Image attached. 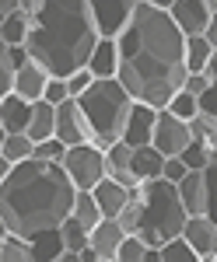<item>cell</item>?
Returning a JSON list of instances; mask_svg holds the SVG:
<instances>
[{
    "label": "cell",
    "instance_id": "46",
    "mask_svg": "<svg viewBox=\"0 0 217 262\" xmlns=\"http://www.w3.org/2000/svg\"><path fill=\"white\" fill-rule=\"evenodd\" d=\"M147 4H154V7H161V11H172L175 0H147Z\"/></svg>",
    "mask_w": 217,
    "mask_h": 262
},
{
    "label": "cell",
    "instance_id": "4",
    "mask_svg": "<svg viewBox=\"0 0 217 262\" xmlns=\"http://www.w3.org/2000/svg\"><path fill=\"white\" fill-rule=\"evenodd\" d=\"M77 101L84 108V116H88V122H91V129H95V143L102 150H109L112 143L123 140V129L130 122V112H133L137 98L119 84V77H95V84Z\"/></svg>",
    "mask_w": 217,
    "mask_h": 262
},
{
    "label": "cell",
    "instance_id": "8",
    "mask_svg": "<svg viewBox=\"0 0 217 262\" xmlns=\"http://www.w3.org/2000/svg\"><path fill=\"white\" fill-rule=\"evenodd\" d=\"M56 137L67 147H77V143H95V129L84 116L77 98H67L63 105H56Z\"/></svg>",
    "mask_w": 217,
    "mask_h": 262
},
{
    "label": "cell",
    "instance_id": "13",
    "mask_svg": "<svg viewBox=\"0 0 217 262\" xmlns=\"http://www.w3.org/2000/svg\"><path fill=\"white\" fill-rule=\"evenodd\" d=\"M123 238H126L123 224L116 217H102L91 227V248L98 252V262H116V252H119V245H123Z\"/></svg>",
    "mask_w": 217,
    "mask_h": 262
},
{
    "label": "cell",
    "instance_id": "24",
    "mask_svg": "<svg viewBox=\"0 0 217 262\" xmlns=\"http://www.w3.org/2000/svg\"><path fill=\"white\" fill-rule=\"evenodd\" d=\"M0 158H7L11 164L28 161V158H35V140H32L28 133H4V140H0Z\"/></svg>",
    "mask_w": 217,
    "mask_h": 262
},
{
    "label": "cell",
    "instance_id": "41",
    "mask_svg": "<svg viewBox=\"0 0 217 262\" xmlns=\"http://www.w3.org/2000/svg\"><path fill=\"white\" fill-rule=\"evenodd\" d=\"M207 88H210V77H207V74H189V77H186V91H193L196 98L207 91Z\"/></svg>",
    "mask_w": 217,
    "mask_h": 262
},
{
    "label": "cell",
    "instance_id": "9",
    "mask_svg": "<svg viewBox=\"0 0 217 262\" xmlns=\"http://www.w3.org/2000/svg\"><path fill=\"white\" fill-rule=\"evenodd\" d=\"M154 147H158L165 158H179L189 143H193V126L186 119H179L172 116L168 108H161L158 112V126H154Z\"/></svg>",
    "mask_w": 217,
    "mask_h": 262
},
{
    "label": "cell",
    "instance_id": "14",
    "mask_svg": "<svg viewBox=\"0 0 217 262\" xmlns=\"http://www.w3.org/2000/svg\"><path fill=\"white\" fill-rule=\"evenodd\" d=\"M105 168H109V179L123 182V185H130V189H137L140 179H137V168H133V147L126 140L112 143L109 150H105Z\"/></svg>",
    "mask_w": 217,
    "mask_h": 262
},
{
    "label": "cell",
    "instance_id": "20",
    "mask_svg": "<svg viewBox=\"0 0 217 262\" xmlns=\"http://www.w3.org/2000/svg\"><path fill=\"white\" fill-rule=\"evenodd\" d=\"M165 154H161L154 143H144V147H133V168H137L140 185L151 179H165Z\"/></svg>",
    "mask_w": 217,
    "mask_h": 262
},
{
    "label": "cell",
    "instance_id": "35",
    "mask_svg": "<svg viewBox=\"0 0 217 262\" xmlns=\"http://www.w3.org/2000/svg\"><path fill=\"white\" fill-rule=\"evenodd\" d=\"M67 150H70V147L60 140V137H49V140H39V143H35V158H42V161H60V164H63Z\"/></svg>",
    "mask_w": 217,
    "mask_h": 262
},
{
    "label": "cell",
    "instance_id": "34",
    "mask_svg": "<svg viewBox=\"0 0 217 262\" xmlns=\"http://www.w3.org/2000/svg\"><path fill=\"white\" fill-rule=\"evenodd\" d=\"M182 161L189 164V168H207V164L214 161V147H207V143H200V140H193L182 154H179Z\"/></svg>",
    "mask_w": 217,
    "mask_h": 262
},
{
    "label": "cell",
    "instance_id": "44",
    "mask_svg": "<svg viewBox=\"0 0 217 262\" xmlns=\"http://www.w3.org/2000/svg\"><path fill=\"white\" fill-rule=\"evenodd\" d=\"M203 74H207L210 81H217V49L210 53V60H207V70H203Z\"/></svg>",
    "mask_w": 217,
    "mask_h": 262
},
{
    "label": "cell",
    "instance_id": "1",
    "mask_svg": "<svg viewBox=\"0 0 217 262\" xmlns=\"http://www.w3.org/2000/svg\"><path fill=\"white\" fill-rule=\"evenodd\" d=\"M119 84L144 105L168 108L186 88V32L168 11L140 0L133 21L119 35Z\"/></svg>",
    "mask_w": 217,
    "mask_h": 262
},
{
    "label": "cell",
    "instance_id": "37",
    "mask_svg": "<svg viewBox=\"0 0 217 262\" xmlns=\"http://www.w3.org/2000/svg\"><path fill=\"white\" fill-rule=\"evenodd\" d=\"M95 84V74L88 70V67H81V70H74L70 77H67V88H70V98H81L88 88Z\"/></svg>",
    "mask_w": 217,
    "mask_h": 262
},
{
    "label": "cell",
    "instance_id": "39",
    "mask_svg": "<svg viewBox=\"0 0 217 262\" xmlns=\"http://www.w3.org/2000/svg\"><path fill=\"white\" fill-rule=\"evenodd\" d=\"M189 171H193V168L182 161V158H168V161H165V179H168V182H175V185H179L182 179H186Z\"/></svg>",
    "mask_w": 217,
    "mask_h": 262
},
{
    "label": "cell",
    "instance_id": "18",
    "mask_svg": "<svg viewBox=\"0 0 217 262\" xmlns=\"http://www.w3.org/2000/svg\"><path fill=\"white\" fill-rule=\"evenodd\" d=\"M179 192H182V203H186L189 217L207 213V175H203V168H193L186 179L179 182Z\"/></svg>",
    "mask_w": 217,
    "mask_h": 262
},
{
    "label": "cell",
    "instance_id": "2",
    "mask_svg": "<svg viewBox=\"0 0 217 262\" xmlns=\"http://www.w3.org/2000/svg\"><path fill=\"white\" fill-rule=\"evenodd\" d=\"M74 196L77 185L70 182L60 161H42V158L18 161L0 179V224L11 234L32 238L67 221L74 210Z\"/></svg>",
    "mask_w": 217,
    "mask_h": 262
},
{
    "label": "cell",
    "instance_id": "15",
    "mask_svg": "<svg viewBox=\"0 0 217 262\" xmlns=\"http://www.w3.org/2000/svg\"><path fill=\"white\" fill-rule=\"evenodd\" d=\"M28 122H32V101L21 98V95H4L0 98V129L4 133H28Z\"/></svg>",
    "mask_w": 217,
    "mask_h": 262
},
{
    "label": "cell",
    "instance_id": "23",
    "mask_svg": "<svg viewBox=\"0 0 217 262\" xmlns=\"http://www.w3.org/2000/svg\"><path fill=\"white\" fill-rule=\"evenodd\" d=\"M32 28H35V18H32L28 11H18V14H11V18H0V42H7V46H25L28 35H32Z\"/></svg>",
    "mask_w": 217,
    "mask_h": 262
},
{
    "label": "cell",
    "instance_id": "16",
    "mask_svg": "<svg viewBox=\"0 0 217 262\" xmlns=\"http://www.w3.org/2000/svg\"><path fill=\"white\" fill-rule=\"evenodd\" d=\"M49 77H53V74H49L42 63L28 60L18 70V77H14V95H21V98H28V101H42L46 98V84H49Z\"/></svg>",
    "mask_w": 217,
    "mask_h": 262
},
{
    "label": "cell",
    "instance_id": "22",
    "mask_svg": "<svg viewBox=\"0 0 217 262\" xmlns=\"http://www.w3.org/2000/svg\"><path fill=\"white\" fill-rule=\"evenodd\" d=\"M28 137L39 143L56 137V105L53 101H32V122H28Z\"/></svg>",
    "mask_w": 217,
    "mask_h": 262
},
{
    "label": "cell",
    "instance_id": "36",
    "mask_svg": "<svg viewBox=\"0 0 217 262\" xmlns=\"http://www.w3.org/2000/svg\"><path fill=\"white\" fill-rule=\"evenodd\" d=\"M203 175H207V217L217 224V158L203 168Z\"/></svg>",
    "mask_w": 217,
    "mask_h": 262
},
{
    "label": "cell",
    "instance_id": "5",
    "mask_svg": "<svg viewBox=\"0 0 217 262\" xmlns=\"http://www.w3.org/2000/svg\"><path fill=\"white\" fill-rule=\"evenodd\" d=\"M140 196H144V224H140V238L151 245V248H161L165 242L179 238L186 231V221H189V210L182 203V192H179L175 182L168 179H151L140 185Z\"/></svg>",
    "mask_w": 217,
    "mask_h": 262
},
{
    "label": "cell",
    "instance_id": "38",
    "mask_svg": "<svg viewBox=\"0 0 217 262\" xmlns=\"http://www.w3.org/2000/svg\"><path fill=\"white\" fill-rule=\"evenodd\" d=\"M67 98H70L67 77H49V84H46V101H53V105H63Z\"/></svg>",
    "mask_w": 217,
    "mask_h": 262
},
{
    "label": "cell",
    "instance_id": "43",
    "mask_svg": "<svg viewBox=\"0 0 217 262\" xmlns=\"http://www.w3.org/2000/svg\"><path fill=\"white\" fill-rule=\"evenodd\" d=\"M21 11V0H0V18H11Z\"/></svg>",
    "mask_w": 217,
    "mask_h": 262
},
{
    "label": "cell",
    "instance_id": "6",
    "mask_svg": "<svg viewBox=\"0 0 217 262\" xmlns=\"http://www.w3.org/2000/svg\"><path fill=\"white\" fill-rule=\"evenodd\" d=\"M63 168H67V175H70V182L77 189H95L109 175L105 150H102L98 143H77V147H70L67 158H63Z\"/></svg>",
    "mask_w": 217,
    "mask_h": 262
},
{
    "label": "cell",
    "instance_id": "29",
    "mask_svg": "<svg viewBox=\"0 0 217 262\" xmlns=\"http://www.w3.org/2000/svg\"><path fill=\"white\" fill-rule=\"evenodd\" d=\"M60 231H63V242L70 252H84L88 245H91V231L77 221V217H67V221L60 224Z\"/></svg>",
    "mask_w": 217,
    "mask_h": 262
},
{
    "label": "cell",
    "instance_id": "32",
    "mask_svg": "<svg viewBox=\"0 0 217 262\" xmlns=\"http://www.w3.org/2000/svg\"><path fill=\"white\" fill-rule=\"evenodd\" d=\"M147 248L151 245L144 242L140 234H126L123 245H119V252H116V262H144L147 259Z\"/></svg>",
    "mask_w": 217,
    "mask_h": 262
},
{
    "label": "cell",
    "instance_id": "3",
    "mask_svg": "<svg viewBox=\"0 0 217 262\" xmlns=\"http://www.w3.org/2000/svg\"><path fill=\"white\" fill-rule=\"evenodd\" d=\"M98 39L102 32L91 14V0H46V11L35 18L25 46L53 77H70L74 70L88 67Z\"/></svg>",
    "mask_w": 217,
    "mask_h": 262
},
{
    "label": "cell",
    "instance_id": "30",
    "mask_svg": "<svg viewBox=\"0 0 217 262\" xmlns=\"http://www.w3.org/2000/svg\"><path fill=\"white\" fill-rule=\"evenodd\" d=\"M161 262H200V255H196V248L179 234V238L161 245Z\"/></svg>",
    "mask_w": 217,
    "mask_h": 262
},
{
    "label": "cell",
    "instance_id": "31",
    "mask_svg": "<svg viewBox=\"0 0 217 262\" xmlns=\"http://www.w3.org/2000/svg\"><path fill=\"white\" fill-rule=\"evenodd\" d=\"M168 112H172V116H179V119H186V122H193L200 116V98L193 95V91H186V88H182L175 98L168 101Z\"/></svg>",
    "mask_w": 217,
    "mask_h": 262
},
{
    "label": "cell",
    "instance_id": "28",
    "mask_svg": "<svg viewBox=\"0 0 217 262\" xmlns=\"http://www.w3.org/2000/svg\"><path fill=\"white\" fill-rule=\"evenodd\" d=\"M119 224H123V231L126 234H140V224H144V196H140V185L133 189V196H130V203L119 210Z\"/></svg>",
    "mask_w": 217,
    "mask_h": 262
},
{
    "label": "cell",
    "instance_id": "11",
    "mask_svg": "<svg viewBox=\"0 0 217 262\" xmlns=\"http://www.w3.org/2000/svg\"><path fill=\"white\" fill-rule=\"evenodd\" d=\"M168 14L175 18V25L186 35H203V32L210 28V21H214V11H210L203 0H175Z\"/></svg>",
    "mask_w": 217,
    "mask_h": 262
},
{
    "label": "cell",
    "instance_id": "47",
    "mask_svg": "<svg viewBox=\"0 0 217 262\" xmlns=\"http://www.w3.org/2000/svg\"><path fill=\"white\" fill-rule=\"evenodd\" d=\"M203 4H207V7H210V11L217 14V0H203Z\"/></svg>",
    "mask_w": 217,
    "mask_h": 262
},
{
    "label": "cell",
    "instance_id": "40",
    "mask_svg": "<svg viewBox=\"0 0 217 262\" xmlns=\"http://www.w3.org/2000/svg\"><path fill=\"white\" fill-rule=\"evenodd\" d=\"M200 112H207V116H217V81H210V88L200 95Z\"/></svg>",
    "mask_w": 217,
    "mask_h": 262
},
{
    "label": "cell",
    "instance_id": "25",
    "mask_svg": "<svg viewBox=\"0 0 217 262\" xmlns=\"http://www.w3.org/2000/svg\"><path fill=\"white\" fill-rule=\"evenodd\" d=\"M70 217H77V221L84 224L88 231H91V227H95V224H98L102 217H105L91 189H77V196H74V210H70Z\"/></svg>",
    "mask_w": 217,
    "mask_h": 262
},
{
    "label": "cell",
    "instance_id": "26",
    "mask_svg": "<svg viewBox=\"0 0 217 262\" xmlns=\"http://www.w3.org/2000/svg\"><path fill=\"white\" fill-rule=\"evenodd\" d=\"M210 53H214V46L203 35H186V67H189V74H203Z\"/></svg>",
    "mask_w": 217,
    "mask_h": 262
},
{
    "label": "cell",
    "instance_id": "7",
    "mask_svg": "<svg viewBox=\"0 0 217 262\" xmlns=\"http://www.w3.org/2000/svg\"><path fill=\"white\" fill-rule=\"evenodd\" d=\"M140 0H91V14L98 21L102 39H119L126 25L133 21Z\"/></svg>",
    "mask_w": 217,
    "mask_h": 262
},
{
    "label": "cell",
    "instance_id": "19",
    "mask_svg": "<svg viewBox=\"0 0 217 262\" xmlns=\"http://www.w3.org/2000/svg\"><path fill=\"white\" fill-rule=\"evenodd\" d=\"M28 245H32V262H53V259L60 262V255L67 252V242H63L60 227H46L39 234H32Z\"/></svg>",
    "mask_w": 217,
    "mask_h": 262
},
{
    "label": "cell",
    "instance_id": "21",
    "mask_svg": "<svg viewBox=\"0 0 217 262\" xmlns=\"http://www.w3.org/2000/svg\"><path fill=\"white\" fill-rule=\"evenodd\" d=\"M88 70L95 77H116L119 74V42L116 39H98L91 60H88Z\"/></svg>",
    "mask_w": 217,
    "mask_h": 262
},
{
    "label": "cell",
    "instance_id": "12",
    "mask_svg": "<svg viewBox=\"0 0 217 262\" xmlns=\"http://www.w3.org/2000/svg\"><path fill=\"white\" fill-rule=\"evenodd\" d=\"M158 112H161V108H154V105L137 101L133 112H130L126 129H123V140L130 143V147H144V143H151V140H154V126H158Z\"/></svg>",
    "mask_w": 217,
    "mask_h": 262
},
{
    "label": "cell",
    "instance_id": "10",
    "mask_svg": "<svg viewBox=\"0 0 217 262\" xmlns=\"http://www.w3.org/2000/svg\"><path fill=\"white\" fill-rule=\"evenodd\" d=\"M182 238L196 248L200 262H217V224L207 217V213H196L186 221V231Z\"/></svg>",
    "mask_w": 217,
    "mask_h": 262
},
{
    "label": "cell",
    "instance_id": "42",
    "mask_svg": "<svg viewBox=\"0 0 217 262\" xmlns=\"http://www.w3.org/2000/svg\"><path fill=\"white\" fill-rule=\"evenodd\" d=\"M21 11H28L32 18H39L42 11H46V0H21Z\"/></svg>",
    "mask_w": 217,
    "mask_h": 262
},
{
    "label": "cell",
    "instance_id": "17",
    "mask_svg": "<svg viewBox=\"0 0 217 262\" xmlns=\"http://www.w3.org/2000/svg\"><path fill=\"white\" fill-rule=\"evenodd\" d=\"M91 192H95V200H98V206H102V213H105V217H119V210H123V206L130 203V196H133V189H130V185L109 179V175H105Z\"/></svg>",
    "mask_w": 217,
    "mask_h": 262
},
{
    "label": "cell",
    "instance_id": "33",
    "mask_svg": "<svg viewBox=\"0 0 217 262\" xmlns=\"http://www.w3.org/2000/svg\"><path fill=\"white\" fill-rule=\"evenodd\" d=\"M189 126H193V140L207 143V147H217V116H207V112H200V116L189 122Z\"/></svg>",
    "mask_w": 217,
    "mask_h": 262
},
{
    "label": "cell",
    "instance_id": "45",
    "mask_svg": "<svg viewBox=\"0 0 217 262\" xmlns=\"http://www.w3.org/2000/svg\"><path fill=\"white\" fill-rule=\"evenodd\" d=\"M203 39H207V42H210V46L217 49V14H214V21H210V28L203 32Z\"/></svg>",
    "mask_w": 217,
    "mask_h": 262
},
{
    "label": "cell",
    "instance_id": "27",
    "mask_svg": "<svg viewBox=\"0 0 217 262\" xmlns=\"http://www.w3.org/2000/svg\"><path fill=\"white\" fill-rule=\"evenodd\" d=\"M32 259V245L21 234H0V262H28Z\"/></svg>",
    "mask_w": 217,
    "mask_h": 262
}]
</instances>
